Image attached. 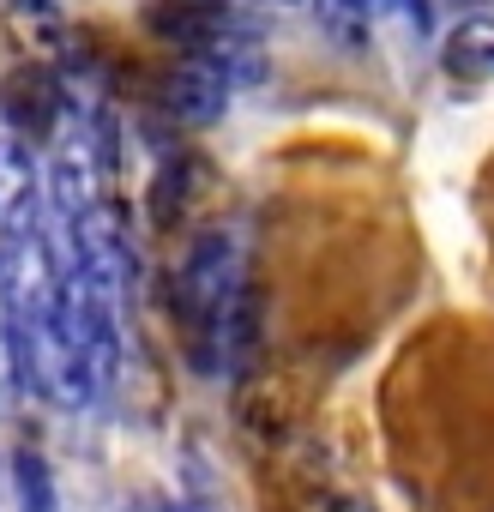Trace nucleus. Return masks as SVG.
Masks as SVG:
<instances>
[{"label":"nucleus","mask_w":494,"mask_h":512,"mask_svg":"<svg viewBox=\"0 0 494 512\" xmlns=\"http://www.w3.org/2000/svg\"><path fill=\"white\" fill-rule=\"evenodd\" d=\"M175 314L187 332V356L199 374H229L247 338V278H241V241L211 229L193 241L187 266L175 278Z\"/></svg>","instance_id":"f257e3e1"},{"label":"nucleus","mask_w":494,"mask_h":512,"mask_svg":"<svg viewBox=\"0 0 494 512\" xmlns=\"http://www.w3.org/2000/svg\"><path fill=\"white\" fill-rule=\"evenodd\" d=\"M229 79L205 61V55H187L175 73H169V85H163V109L175 115V121H187V127H211L223 109H229Z\"/></svg>","instance_id":"f03ea898"},{"label":"nucleus","mask_w":494,"mask_h":512,"mask_svg":"<svg viewBox=\"0 0 494 512\" xmlns=\"http://www.w3.org/2000/svg\"><path fill=\"white\" fill-rule=\"evenodd\" d=\"M440 67H446L452 79H464V85L494 79V13L458 19V25L446 31V43H440Z\"/></svg>","instance_id":"7ed1b4c3"},{"label":"nucleus","mask_w":494,"mask_h":512,"mask_svg":"<svg viewBox=\"0 0 494 512\" xmlns=\"http://www.w3.org/2000/svg\"><path fill=\"white\" fill-rule=\"evenodd\" d=\"M37 193H43V175L31 163V145L13 139V133H0V223L31 211V205H43Z\"/></svg>","instance_id":"20e7f679"},{"label":"nucleus","mask_w":494,"mask_h":512,"mask_svg":"<svg viewBox=\"0 0 494 512\" xmlns=\"http://www.w3.org/2000/svg\"><path fill=\"white\" fill-rule=\"evenodd\" d=\"M13 500L19 512H61V494H55V470L37 446H19L13 452Z\"/></svg>","instance_id":"39448f33"},{"label":"nucleus","mask_w":494,"mask_h":512,"mask_svg":"<svg viewBox=\"0 0 494 512\" xmlns=\"http://www.w3.org/2000/svg\"><path fill=\"white\" fill-rule=\"evenodd\" d=\"M139 512H211L205 500H145Z\"/></svg>","instance_id":"423d86ee"},{"label":"nucleus","mask_w":494,"mask_h":512,"mask_svg":"<svg viewBox=\"0 0 494 512\" xmlns=\"http://www.w3.org/2000/svg\"><path fill=\"white\" fill-rule=\"evenodd\" d=\"M398 7L416 19V31H428V0H398Z\"/></svg>","instance_id":"0eeeda50"},{"label":"nucleus","mask_w":494,"mask_h":512,"mask_svg":"<svg viewBox=\"0 0 494 512\" xmlns=\"http://www.w3.org/2000/svg\"><path fill=\"white\" fill-rule=\"evenodd\" d=\"M13 7H25V13H49V0H13Z\"/></svg>","instance_id":"6e6552de"},{"label":"nucleus","mask_w":494,"mask_h":512,"mask_svg":"<svg viewBox=\"0 0 494 512\" xmlns=\"http://www.w3.org/2000/svg\"><path fill=\"white\" fill-rule=\"evenodd\" d=\"M0 380H7V332H0Z\"/></svg>","instance_id":"1a4fd4ad"}]
</instances>
